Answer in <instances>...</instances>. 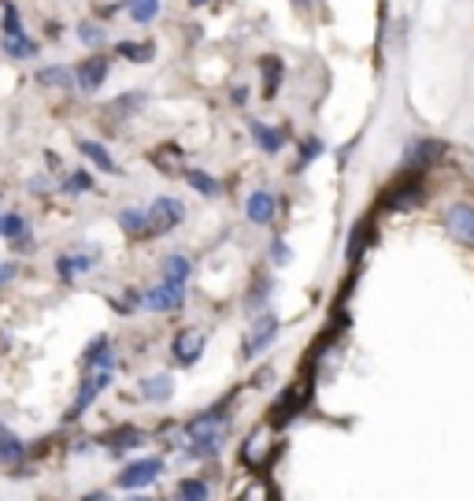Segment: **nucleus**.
I'll use <instances>...</instances> for the list:
<instances>
[{"instance_id":"obj_1","label":"nucleus","mask_w":474,"mask_h":501,"mask_svg":"<svg viewBox=\"0 0 474 501\" xmlns=\"http://www.w3.org/2000/svg\"><path fill=\"white\" fill-rule=\"evenodd\" d=\"M223 435H226V405H219V409H212L204 416H196L189 423V438H193V446H196V453H201V457L204 453H219Z\"/></svg>"},{"instance_id":"obj_2","label":"nucleus","mask_w":474,"mask_h":501,"mask_svg":"<svg viewBox=\"0 0 474 501\" xmlns=\"http://www.w3.org/2000/svg\"><path fill=\"white\" fill-rule=\"evenodd\" d=\"M145 212H148V238L167 235V230H175L185 219V205L178 198H156Z\"/></svg>"},{"instance_id":"obj_3","label":"nucleus","mask_w":474,"mask_h":501,"mask_svg":"<svg viewBox=\"0 0 474 501\" xmlns=\"http://www.w3.org/2000/svg\"><path fill=\"white\" fill-rule=\"evenodd\" d=\"M270 453H274V428L270 423H260L242 446V460H245V468H263Z\"/></svg>"},{"instance_id":"obj_4","label":"nucleus","mask_w":474,"mask_h":501,"mask_svg":"<svg viewBox=\"0 0 474 501\" xmlns=\"http://www.w3.org/2000/svg\"><path fill=\"white\" fill-rule=\"evenodd\" d=\"M0 238H5L12 249H19V253H33V230H30V223H26V216L23 212H0Z\"/></svg>"},{"instance_id":"obj_5","label":"nucleus","mask_w":474,"mask_h":501,"mask_svg":"<svg viewBox=\"0 0 474 501\" xmlns=\"http://www.w3.org/2000/svg\"><path fill=\"white\" fill-rule=\"evenodd\" d=\"M141 304L148 308V313H175V308L185 304V286L178 283H160L141 294Z\"/></svg>"},{"instance_id":"obj_6","label":"nucleus","mask_w":474,"mask_h":501,"mask_svg":"<svg viewBox=\"0 0 474 501\" xmlns=\"http://www.w3.org/2000/svg\"><path fill=\"white\" fill-rule=\"evenodd\" d=\"M97 260H100V253H97V249H74V253L56 256V272H60V279H63V283H74L78 275L93 272Z\"/></svg>"},{"instance_id":"obj_7","label":"nucleus","mask_w":474,"mask_h":501,"mask_svg":"<svg viewBox=\"0 0 474 501\" xmlns=\"http://www.w3.org/2000/svg\"><path fill=\"white\" fill-rule=\"evenodd\" d=\"M108 71H111L108 56H90V60H82V63L74 67V82H78V90H82V93H97L108 82Z\"/></svg>"},{"instance_id":"obj_8","label":"nucleus","mask_w":474,"mask_h":501,"mask_svg":"<svg viewBox=\"0 0 474 501\" xmlns=\"http://www.w3.org/2000/svg\"><path fill=\"white\" fill-rule=\"evenodd\" d=\"M164 472V460L160 457H145V460H134L130 468H123V476H118V487L123 490H137V487H148L156 476Z\"/></svg>"},{"instance_id":"obj_9","label":"nucleus","mask_w":474,"mask_h":501,"mask_svg":"<svg viewBox=\"0 0 474 501\" xmlns=\"http://www.w3.org/2000/svg\"><path fill=\"white\" fill-rule=\"evenodd\" d=\"M445 226H449V235H452L456 242L474 246V205H467V201L452 205V208L445 212Z\"/></svg>"},{"instance_id":"obj_10","label":"nucleus","mask_w":474,"mask_h":501,"mask_svg":"<svg viewBox=\"0 0 474 501\" xmlns=\"http://www.w3.org/2000/svg\"><path fill=\"white\" fill-rule=\"evenodd\" d=\"M171 353H175V361L185 364V368L196 364V357L204 353V331H182V334H175Z\"/></svg>"},{"instance_id":"obj_11","label":"nucleus","mask_w":474,"mask_h":501,"mask_svg":"<svg viewBox=\"0 0 474 501\" xmlns=\"http://www.w3.org/2000/svg\"><path fill=\"white\" fill-rule=\"evenodd\" d=\"M245 216H249V223L267 226L274 216H279V198L267 194V189H256V194L245 201Z\"/></svg>"},{"instance_id":"obj_12","label":"nucleus","mask_w":474,"mask_h":501,"mask_svg":"<svg viewBox=\"0 0 474 501\" xmlns=\"http://www.w3.org/2000/svg\"><path fill=\"white\" fill-rule=\"evenodd\" d=\"M441 152H445V145H441V141H430V138L412 141V145H408V152H404V168L422 171V168H430L433 160H441Z\"/></svg>"},{"instance_id":"obj_13","label":"nucleus","mask_w":474,"mask_h":501,"mask_svg":"<svg viewBox=\"0 0 474 501\" xmlns=\"http://www.w3.org/2000/svg\"><path fill=\"white\" fill-rule=\"evenodd\" d=\"M274 338H279V320H274V316H263V320L256 323V331L245 338V357H256V353H263V350H267V345H270Z\"/></svg>"},{"instance_id":"obj_14","label":"nucleus","mask_w":474,"mask_h":501,"mask_svg":"<svg viewBox=\"0 0 474 501\" xmlns=\"http://www.w3.org/2000/svg\"><path fill=\"white\" fill-rule=\"evenodd\" d=\"M304 405H308V382H300V390L293 387V390L282 394V401L274 405V423H289Z\"/></svg>"},{"instance_id":"obj_15","label":"nucleus","mask_w":474,"mask_h":501,"mask_svg":"<svg viewBox=\"0 0 474 501\" xmlns=\"http://www.w3.org/2000/svg\"><path fill=\"white\" fill-rule=\"evenodd\" d=\"M0 53H5L8 60H33L37 56V42L26 34H5L0 37Z\"/></svg>"},{"instance_id":"obj_16","label":"nucleus","mask_w":474,"mask_h":501,"mask_svg":"<svg viewBox=\"0 0 474 501\" xmlns=\"http://www.w3.org/2000/svg\"><path fill=\"white\" fill-rule=\"evenodd\" d=\"M118 226H123L130 238L145 242L148 238V212L145 208H123V212H118Z\"/></svg>"},{"instance_id":"obj_17","label":"nucleus","mask_w":474,"mask_h":501,"mask_svg":"<svg viewBox=\"0 0 474 501\" xmlns=\"http://www.w3.org/2000/svg\"><path fill=\"white\" fill-rule=\"evenodd\" d=\"M33 79H37V86H45V90H71L74 86V71L71 67H42Z\"/></svg>"},{"instance_id":"obj_18","label":"nucleus","mask_w":474,"mask_h":501,"mask_svg":"<svg viewBox=\"0 0 474 501\" xmlns=\"http://www.w3.org/2000/svg\"><path fill=\"white\" fill-rule=\"evenodd\" d=\"M422 189L415 186V178L412 182H404L401 189H393V194H389V208L393 212H408V208H415V205H422Z\"/></svg>"},{"instance_id":"obj_19","label":"nucleus","mask_w":474,"mask_h":501,"mask_svg":"<svg viewBox=\"0 0 474 501\" xmlns=\"http://www.w3.org/2000/svg\"><path fill=\"white\" fill-rule=\"evenodd\" d=\"M189 275H193V260H189V256L171 253V256L164 260V283H178V286H185Z\"/></svg>"},{"instance_id":"obj_20","label":"nucleus","mask_w":474,"mask_h":501,"mask_svg":"<svg viewBox=\"0 0 474 501\" xmlns=\"http://www.w3.org/2000/svg\"><path fill=\"white\" fill-rule=\"evenodd\" d=\"M252 138H256V145H260L263 152H279V149L286 145V134H282L279 127H267V123H260V120H252Z\"/></svg>"},{"instance_id":"obj_21","label":"nucleus","mask_w":474,"mask_h":501,"mask_svg":"<svg viewBox=\"0 0 474 501\" xmlns=\"http://www.w3.org/2000/svg\"><path fill=\"white\" fill-rule=\"evenodd\" d=\"M141 398L145 401H167L171 398V375H148L145 382H141Z\"/></svg>"},{"instance_id":"obj_22","label":"nucleus","mask_w":474,"mask_h":501,"mask_svg":"<svg viewBox=\"0 0 474 501\" xmlns=\"http://www.w3.org/2000/svg\"><path fill=\"white\" fill-rule=\"evenodd\" d=\"M115 53L123 56V60H130V63H148L156 56V45L152 42H118Z\"/></svg>"},{"instance_id":"obj_23","label":"nucleus","mask_w":474,"mask_h":501,"mask_svg":"<svg viewBox=\"0 0 474 501\" xmlns=\"http://www.w3.org/2000/svg\"><path fill=\"white\" fill-rule=\"evenodd\" d=\"M282 74H286V67H282V60H279V56H267V60H263V93H267V97L279 93V86H282Z\"/></svg>"},{"instance_id":"obj_24","label":"nucleus","mask_w":474,"mask_h":501,"mask_svg":"<svg viewBox=\"0 0 474 501\" xmlns=\"http://www.w3.org/2000/svg\"><path fill=\"white\" fill-rule=\"evenodd\" d=\"M185 182L196 189V194H204V198H219L223 194V182L204 175V171H185Z\"/></svg>"},{"instance_id":"obj_25","label":"nucleus","mask_w":474,"mask_h":501,"mask_svg":"<svg viewBox=\"0 0 474 501\" xmlns=\"http://www.w3.org/2000/svg\"><path fill=\"white\" fill-rule=\"evenodd\" d=\"M78 149H82V157H90V160H93L100 171H108V175H115V171H118V168H115V160L108 157V149H104L100 141H82Z\"/></svg>"},{"instance_id":"obj_26","label":"nucleus","mask_w":474,"mask_h":501,"mask_svg":"<svg viewBox=\"0 0 474 501\" xmlns=\"http://www.w3.org/2000/svg\"><path fill=\"white\" fill-rule=\"evenodd\" d=\"M127 12L134 23H152L156 15H160V0H127Z\"/></svg>"},{"instance_id":"obj_27","label":"nucleus","mask_w":474,"mask_h":501,"mask_svg":"<svg viewBox=\"0 0 474 501\" xmlns=\"http://www.w3.org/2000/svg\"><path fill=\"white\" fill-rule=\"evenodd\" d=\"M108 442H111V453H123V449L141 446V442H145V435H141V431H134V428H123V431L108 435Z\"/></svg>"},{"instance_id":"obj_28","label":"nucleus","mask_w":474,"mask_h":501,"mask_svg":"<svg viewBox=\"0 0 474 501\" xmlns=\"http://www.w3.org/2000/svg\"><path fill=\"white\" fill-rule=\"evenodd\" d=\"M175 501H208V483H201V479H185V483H178Z\"/></svg>"},{"instance_id":"obj_29","label":"nucleus","mask_w":474,"mask_h":501,"mask_svg":"<svg viewBox=\"0 0 474 501\" xmlns=\"http://www.w3.org/2000/svg\"><path fill=\"white\" fill-rule=\"evenodd\" d=\"M0 30H5V34H26V30H23V15H19V8H15V0H8V5H5V15H0Z\"/></svg>"},{"instance_id":"obj_30","label":"nucleus","mask_w":474,"mask_h":501,"mask_svg":"<svg viewBox=\"0 0 474 501\" xmlns=\"http://www.w3.org/2000/svg\"><path fill=\"white\" fill-rule=\"evenodd\" d=\"M23 442L19 438H12L8 431H0V460H12V465H15V460H23Z\"/></svg>"},{"instance_id":"obj_31","label":"nucleus","mask_w":474,"mask_h":501,"mask_svg":"<svg viewBox=\"0 0 474 501\" xmlns=\"http://www.w3.org/2000/svg\"><path fill=\"white\" fill-rule=\"evenodd\" d=\"M141 104H145V93H127V97H118V101H115V104L108 108V111H111V115H118V120H123V115L137 111Z\"/></svg>"},{"instance_id":"obj_32","label":"nucleus","mask_w":474,"mask_h":501,"mask_svg":"<svg viewBox=\"0 0 474 501\" xmlns=\"http://www.w3.org/2000/svg\"><path fill=\"white\" fill-rule=\"evenodd\" d=\"M67 194H82V189H93V175L90 171H74L67 182H63Z\"/></svg>"},{"instance_id":"obj_33","label":"nucleus","mask_w":474,"mask_h":501,"mask_svg":"<svg viewBox=\"0 0 474 501\" xmlns=\"http://www.w3.org/2000/svg\"><path fill=\"white\" fill-rule=\"evenodd\" d=\"M78 37H82V42H86L90 49L104 45V30H100L97 23H82V26H78Z\"/></svg>"},{"instance_id":"obj_34","label":"nucleus","mask_w":474,"mask_h":501,"mask_svg":"<svg viewBox=\"0 0 474 501\" xmlns=\"http://www.w3.org/2000/svg\"><path fill=\"white\" fill-rule=\"evenodd\" d=\"M364 242H367V223H364L360 230H352V242H348V260H356V256H360Z\"/></svg>"},{"instance_id":"obj_35","label":"nucleus","mask_w":474,"mask_h":501,"mask_svg":"<svg viewBox=\"0 0 474 501\" xmlns=\"http://www.w3.org/2000/svg\"><path fill=\"white\" fill-rule=\"evenodd\" d=\"M242 501H267V483H260V479H256V483L242 494Z\"/></svg>"},{"instance_id":"obj_36","label":"nucleus","mask_w":474,"mask_h":501,"mask_svg":"<svg viewBox=\"0 0 474 501\" xmlns=\"http://www.w3.org/2000/svg\"><path fill=\"white\" fill-rule=\"evenodd\" d=\"M19 275V264L15 260H8V264H0V286H5V283H12Z\"/></svg>"},{"instance_id":"obj_37","label":"nucleus","mask_w":474,"mask_h":501,"mask_svg":"<svg viewBox=\"0 0 474 501\" xmlns=\"http://www.w3.org/2000/svg\"><path fill=\"white\" fill-rule=\"evenodd\" d=\"M319 152H323V145H319V141H308V145H304V157H300V164L315 160V157H319Z\"/></svg>"},{"instance_id":"obj_38","label":"nucleus","mask_w":474,"mask_h":501,"mask_svg":"<svg viewBox=\"0 0 474 501\" xmlns=\"http://www.w3.org/2000/svg\"><path fill=\"white\" fill-rule=\"evenodd\" d=\"M189 5H193V8H204V5H212V0H189Z\"/></svg>"},{"instance_id":"obj_39","label":"nucleus","mask_w":474,"mask_h":501,"mask_svg":"<svg viewBox=\"0 0 474 501\" xmlns=\"http://www.w3.org/2000/svg\"><path fill=\"white\" fill-rule=\"evenodd\" d=\"M130 501H152V497H130Z\"/></svg>"},{"instance_id":"obj_40","label":"nucleus","mask_w":474,"mask_h":501,"mask_svg":"<svg viewBox=\"0 0 474 501\" xmlns=\"http://www.w3.org/2000/svg\"><path fill=\"white\" fill-rule=\"evenodd\" d=\"M297 5H311V0H297Z\"/></svg>"},{"instance_id":"obj_41","label":"nucleus","mask_w":474,"mask_h":501,"mask_svg":"<svg viewBox=\"0 0 474 501\" xmlns=\"http://www.w3.org/2000/svg\"><path fill=\"white\" fill-rule=\"evenodd\" d=\"M0 201H5V189H0Z\"/></svg>"}]
</instances>
